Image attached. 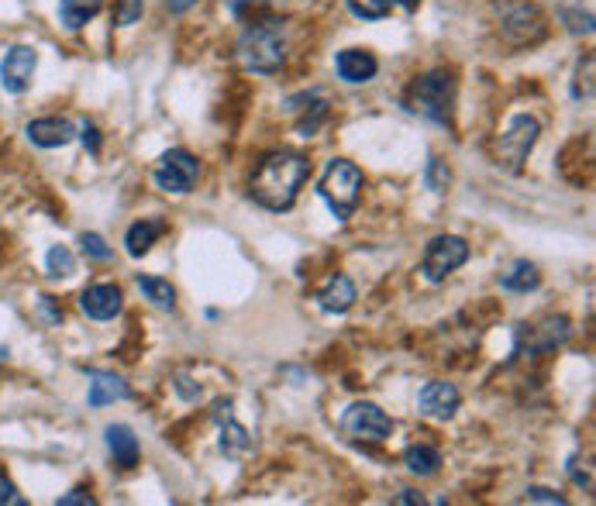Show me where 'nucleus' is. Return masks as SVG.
<instances>
[{"instance_id":"obj_39","label":"nucleus","mask_w":596,"mask_h":506,"mask_svg":"<svg viewBox=\"0 0 596 506\" xmlns=\"http://www.w3.org/2000/svg\"><path fill=\"white\" fill-rule=\"evenodd\" d=\"M400 7H407V11H417V4H421V0H397Z\"/></svg>"},{"instance_id":"obj_15","label":"nucleus","mask_w":596,"mask_h":506,"mask_svg":"<svg viewBox=\"0 0 596 506\" xmlns=\"http://www.w3.org/2000/svg\"><path fill=\"white\" fill-rule=\"evenodd\" d=\"M335 69L345 83H369L376 76L379 62L373 52H366V49H345V52H338Z\"/></svg>"},{"instance_id":"obj_35","label":"nucleus","mask_w":596,"mask_h":506,"mask_svg":"<svg viewBox=\"0 0 596 506\" xmlns=\"http://www.w3.org/2000/svg\"><path fill=\"white\" fill-rule=\"evenodd\" d=\"M56 503H59V506H97V500L87 493V489H73L69 496H59Z\"/></svg>"},{"instance_id":"obj_23","label":"nucleus","mask_w":596,"mask_h":506,"mask_svg":"<svg viewBox=\"0 0 596 506\" xmlns=\"http://www.w3.org/2000/svg\"><path fill=\"white\" fill-rule=\"evenodd\" d=\"M138 290L145 293L159 310H173L176 307V290L169 286V279H156V276H138Z\"/></svg>"},{"instance_id":"obj_9","label":"nucleus","mask_w":596,"mask_h":506,"mask_svg":"<svg viewBox=\"0 0 596 506\" xmlns=\"http://www.w3.org/2000/svg\"><path fill=\"white\" fill-rule=\"evenodd\" d=\"M200 162L187 149H169L156 166V186L162 193H190L197 186Z\"/></svg>"},{"instance_id":"obj_28","label":"nucleus","mask_w":596,"mask_h":506,"mask_svg":"<svg viewBox=\"0 0 596 506\" xmlns=\"http://www.w3.org/2000/svg\"><path fill=\"white\" fill-rule=\"evenodd\" d=\"M45 262H49V276H73V269H76V259H73V252H69L66 245H52L49 248V255H45Z\"/></svg>"},{"instance_id":"obj_20","label":"nucleus","mask_w":596,"mask_h":506,"mask_svg":"<svg viewBox=\"0 0 596 506\" xmlns=\"http://www.w3.org/2000/svg\"><path fill=\"white\" fill-rule=\"evenodd\" d=\"M104 7V0H59V21L69 31H80L87 21H94Z\"/></svg>"},{"instance_id":"obj_31","label":"nucleus","mask_w":596,"mask_h":506,"mask_svg":"<svg viewBox=\"0 0 596 506\" xmlns=\"http://www.w3.org/2000/svg\"><path fill=\"white\" fill-rule=\"evenodd\" d=\"M562 21L572 35H593V14L590 11H562Z\"/></svg>"},{"instance_id":"obj_33","label":"nucleus","mask_w":596,"mask_h":506,"mask_svg":"<svg viewBox=\"0 0 596 506\" xmlns=\"http://www.w3.org/2000/svg\"><path fill=\"white\" fill-rule=\"evenodd\" d=\"M0 506H25V496L18 493V486L4 472H0Z\"/></svg>"},{"instance_id":"obj_4","label":"nucleus","mask_w":596,"mask_h":506,"mask_svg":"<svg viewBox=\"0 0 596 506\" xmlns=\"http://www.w3.org/2000/svg\"><path fill=\"white\" fill-rule=\"evenodd\" d=\"M321 197H324V204L331 207V214H335L338 221H348V217L355 214V207H359V200H362V173H359V166H352L348 159L328 162L324 179H321Z\"/></svg>"},{"instance_id":"obj_11","label":"nucleus","mask_w":596,"mask_h":506,"mask_svg":"<svg viewBox=\"0 0 596 506\" xmlns=\"http://www.w3.org/2000/svg\"><path fill=\"white\" fill-rule=\"evenodd\" d=\"M80 307H83V314L94 317V321H111V317L121 314L125 297H121V290L114 283H94L83 290Z\"/></svg>"},{"instance_id":"obj_37","label":"nucleus","mask_w":596,"mask_h":506,"mask_svg":"<svg viewBox=\"0 0 596 506\" xmlns=\"http://www.w3.org/2000/svg\"><path fill=\"white\" fill-rule=\"evenodd\" d=\"M193 4H197V0H166V7H169V11H173V14H183V11H190Z\"/></svg>"},{"instance_id":"obj_38","label":"nucleus","mask_w":596,"mask_h":506,"mask_svg":"<svg viewBox=\"0 0 596 506\" xmlns=\"http://www.w3.org/2000/svg\"><path fill=\"white\" fill-rule=\"evenodd\" d=\"M393 503H424V496L421 493H410V489H407V493H400Z\"/></svg>"},{"instance_id":"obj_26","label":"nucleus","mask_w":596,"mask_h":506,"mask_svg":"<svg viewBox=\"0 0 596 506\" xmlns=\"http://www.w3.org/2000/svg\"><path fill=\"white\" fill-rule=\"evenodd\" d=\"M424 183H428L431 193H448V186H452V169H448V162L441 159V155H431L428 159V173H424Z\"/></svg>"},{"instance_id":"obj_22","label":"nucleus","mask_w":596,"mask_h":506,"mask_svg":"<svg viewBox=\"0 0 596 506\" xmlns=\"http://www.w3.org/2000/svg\"><path fill=\"white\" fill-rule=\"evenodd\" d=\"M404 462L414 476H435L441 469V455H438V448H431V445H410L404 451Z\"/></svg>"},{"instance_id":"obj_1","label":"nucleus","mask_w":596,"mask_h":506,"mask_svg":"<svg viewBox=\"0 0 596 506\" xmlns=\"http://www.w3.org/2000/svg\"><path fill=\"white\" fill-rule=\"evenodd\" d=\"M311 179V162L300 152H273L259 162V169L252 173L249 193L255 204L266 210H290L297 204L300 186Z\"/></svg>"},{"instance_id":"obj_19","label":"nucleus","mask_w":596,"mask_h":506,"mask_svg":"<svg viewBox=\"0 0 596 506\" xmlns=\"http://www.w3.org/2000/svg\"><path fill=\"white\" fill-rule=\"evenodd\" d=\"M317 300H321V307L328 310V314H345V310L355 303V283L348 276H335L321 293H317Z\"/></svg>"},{"instance_id":"obj_21","label":"nucleus","mask_w":596,"mask_h":506,"mask_svg":"<svg viewBox=\"0 0 596 506\" xmlns=\"http://www.w3.org/2000/svg\"><path fill=\"white\" fill-rule=\"evenodd\" d=\"M538 283H541V272H538V266H531V262H514V266L500 276V286L510 293L538 290Z\"/></svg>"},{"instance_id":"obj_34","label":"nucleus","mask_w":596,"mask_h":506,"mask_svg":"<svg viewBox=\"0 0 596 506\" xmlns=\"http://www.w3.org/2000/svg\"><path fill=\"white\" fill-rule=\"evenodd\" d=\"M528 500H531V503H555V506H565V496L552 493V489H541V486H531V489H528Z\"/></svg>"},{"instance_id":"obj_30","label":"nucleus","mask_w":596,"mask_h":506,"mask_svg":"<svg viewBox=\"0 0 596 506\" xmlns=\"http://www.w3.org/2000/svg\"><path fill=\"white\" fill-rule=\"evenodd\" d=\"M80 245L94 262H111V248H107V241L100 235H94V231H87V235L80 238Z\"/></svg>"},{"instance_id":"obj_14","label":"nucleus","mask_w":596,"mask_h":506,"mask_svg":"<svg viewBox=\"0 0 596 506\" xmlns=\"http://www.w3.org/2000/svg\"><path fill=\"white\" fill-rule=\"evenodd\" d=\"M76 128L66 118H38L28 124V138L38 145V149H63V145L73 142Z\"/></svg>"},{"instance_id":"obj_18","label":"nucleus","mask_w":596,"mask_h":506,"mask_svg":"<svg viewBox=\"0 0 596 506\" xmlns=\"http://www.w3.org/2000/svg\"><path fill=\"white\" fill-rule=\"evenodd\" d=\"M166 235V221H159V217H152V221H138L128 228L125 235V245H128V255H135V259H142V255H149V248L156 245V238Z\"/></svg>"},{"instance_id":"obj_8","label":"nucleus","mask_w":596,"mask_h":506,"mask_svg":"<svg viewBox=\"0 0 596 506\" xmlns=\"http://www.w3.org/2000/svg\"><path fill=\"white\" fill-rule=\"evenodd\" d=\"M500 28L507 42L531 45L545 35V18H541V11L534 4H528V0H507L500 11Z\"/></svg>"},{"instance_id":"obj_17","label":"nucleus","mask_w":596,"mask_h":506,"mask_svg":"<svg viewBox=\"0 0 596 506\" xmlns=\"http://www.w3.org/2000/svg\"><path fill=\"white\" fill-rule=\"evenodd\" d=\"M128 396V383L121 376H111V372H94L90 376V407H107L114 400H125Z\"/></svg>"},{"instance_id":"obj_24","label":"nucleus","mask_w":596,"mask_h":506,"mask_svg":"<svg viewBox=\"0 0 596 506\" xmlns=\"http://www.w3.org/2000/svg\"><path fill=\"white\" fill-rule=\"evenodd\" d=\"M569 338V321L565 317H548L545 324L538 328V352H552V348H559L562 341Z\"/></svg>"},{"instance_id":"obj_5","label":"nucleus","mask_w":596,"mask_h":506,"mask_svg":"<svg viewBox=\"0 0 596 506\" xmlns=\"http://www.w3.org/2000/svg\"><path fill=\"white\" fill-rule=\"evenodd\" d=\"M342 431L359 445H379L393 434V420L376 403H352L342 414Z\"/></svg>"},{"instance_id":"obj_7","label":"nucleus","mask_w":596,"mask_h":506,"mask_svg":"<svg viewBox=\"0 0 596 506\" xmlns=\"http://www.w3.org/2000/svg\"><path fill=\"white\" fill-rule=\"evenodd\" d=\"M538 135H541V124L534 118H528V114H517V118L510 121V128L503 131L500 142H497V162H503L510 173H521L524 159L531 155Z\"/></svg>"},{"instance_id":"obj_25","label":"nucleus","mask_w":596,"mask_h":506,"mask_svg":"<svg viewBox=\"0 0 596 506\" xmlns=\"http://www.w3.org/2000/svg\"><path fill=\"white\" fill-rule=\"evenodd\" d=\"M324 121H328V100H324V97H314V93H311V97H307V114L297 121V131H300L304 138H311Z\"/></svg>"},{"instance_id":"obj_27","label":"nucleus","mask_w":596,"mask_h":506,"mask_svg":"<svg viewBox=\"0 0 596 506\" xmlns=\"http://www.w3.org/2000/svg\"><path fill=\"white\" fill-rule=\"evenodd\" d=\"M393 7V0H348V11L355 14L359 21H379L386 18Z\"/></svg>"},{"instance_id":"obj_6","label":"nucleus","mask_w":596,"mask_h":506,"mask_svg":"<svg viewBox=\"0 0 596 506\" xmlns=\"http://www.w3.org/2000/svg\"><path fill=\"white\" fill-rule=\"evenodd\" d=\"M469 262V241L459 238V235H438L428 241V248H424V262H421V272L431 279V283H441L445 276H452L459 266H466Z\"/></svg>"},{"instance_id":"obj_3","label":"nucleus","mask_w":596,"mask_h":506,"mask_svg":"<svg viewBox=\"0 0 596 506\" xmlns=\"http://www.w3.org/2000/svg\"><path fill=\"white\" fill-rule=\"evenodd\" d=\"M410 111L435 124H452L455 111V76L448 69H431L428 76L414 83L410 90Z\"/></svg>"},{"instance_id":"obj_2","label":"nucleus","mask_w":596,"mask_h":506,"mask_svg":"<svg viewBox=\"0 0 596 506\" xmlns=\"http://www.w3.org/2000/svg\"><path fill=\"white\" fill-rule=\"evenodd\" d=\"M286 25L283 21H255L238 38V59L249 73H276L286 62Z\"/></svg>"},{"instance_id":"obj_13","label":"nucleus","mask_w":596,"mask_h":506,"mask_svg":"<svg viewBox=\"0 0 596 506\" xmlns=\"http://www.w3.org/2000/svg\"><path fill=\"white\" fill-rule=\"evenodd\" d=\"M417 400H421V410L428 417L448 420V417H455L462 396H459V389H455L452 383H428L421 389V396H417Z\"/></svg>"},{"instance_id":"obj_12","label":"nucleus","mask_w":596,"mask_h":506,"mask_svg":"<svg viewBox=\"0 0 596 506\" xmlns=\"http://www.w3.org/2000/svg\"><path fill=\"white\" fill-rule=\"evenodd\" d=\"M218 424H221V451L228 458H245L252 451V434L231 417V400L218 403Z\"/></svg>"},{"instance_id":"obj_36","label":"nucleus","mask_w":596,"mask_h":506,"mask_svg":"<svg viewBox=\"0 0 596 506\" xmlns=\"http://www.w3.org/2000/svg\"><path fill=\"white\" fill-rule=\"evenodd\" d=\"M80 131H83V135H80L83 145H87V149L97 155V152H100V131H97V124H94V121H83Z\"/></svg>"},{"instance_id":"obj_10","label":"nucleus","mask_w":596,"mask_h":506,"mask_svg":"<svg viewBox=\"0 0 596 506\" xmlns=\"http://www.w3.org/2000/svg\"><path fill=\"white\" fill-rule=\"evenodd\" d=\"M35 66H38V52L32 45H14L4 56V62H0V87L7 93H25L32 87Z\"/></svg>"},{"instance_id":"obj_16","label":"nucleus","mask_w":596,"mask_h":506,"mask_svg":"<svg viewBox=\"0 0 596 506\" xmlns=\"http://www.w3.org/2000/svg\"><path fill=\"white\" fill-rule=\"evenodd\" d=\"M107 448H111V455H114V462L121 465V469H135L138 465V438H135V431L125 424H111L107 427Z\"/></svg>"},{"instance_id":"obj_29","label":"nucleus","mask_w":596,"mask_h":506,"mask_svg":"<svg viewBox=\"0 0 596 506\" xmlns=\"http://www.w3.org/2000/svg\"><path fill=\"white\" fill-rule=\"evenodd\" d=\"M576 100H590L593 97V56H586L576 69V90H572Z\"/></svg>"},{"instance_id":"obj_32","label":"nucleus","mask_w":596,"mask_h":506,"mask_svg":"<svg viewBox=\"0 0 596 506\" xmlns=\"http://www.w3.org/2000/svg\"><path fill=\"white\" fill-rule=\"evenodd\" d=\"M142 11H145L142 0H121V7H118V14H114V21H118L121 28H128V25H135V21L142 18Z\"/></svg>"}]
</instances>
